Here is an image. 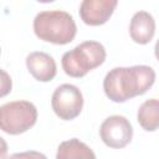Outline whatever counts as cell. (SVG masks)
<instances>
[{
	"label": "cell",
	"mask_w": 159,
	"mask_h": 159,
	"mask_svg": "<svg viewBox=\"0 0 159 159\" xmlns=\"http://www.w3.org/2000/svg\"><path fill=\"white\" fill-rule=\"evenodd\" d=\"M155 72L150 66L116 67L103 80L106 96L116 103H123L133 97L144 94L154 83Z\"/></svg>",
	"instance_id": "6da1fadb"
},
{
	"label": "cell",
	"mask_w": 159,
	"mask_h": 159,
	"mask_svg": "<svg viewBox=\"0 0 159 159\" xmlns=\"http://www.w3.org/2000/svg\"><path fill=\"white\" fill-rule=\"evenodd\" d=\"M35 35L46 42L55 45L70 43L77 32L76 22L66 11L50 10L41 11L34 19Z\"/></svg>",
	"instance_id": "7a4b0ae2"
},
{
	"label": "cell",
	"mask_w": 159,
	"mask_h": 159,
	"mask_svg": "<svg viewBox=\"0 0 159 159\" xmlns=\"http://www.w3.org/2000/svg\"><path fill=\"white\" fill-rule=\"evenodd\" d=\"M106 48L98 41H84L62 56V68L66 75L81 78L106 60Z\"/></svg>",
	"instance_id": "3957f363"
},
{
	"label": "cell",
	"mask_w": 159,
	"mask_h": 159,
	"mask_svg": "<svg viewBox=\"0 0 159 159\" xmlns=\"http://www.w3.org/2000/svg\"><path fill=\"white\" fill-rule=\"evenodd\" d=\"M37 109L29 101H14L0 107V129L7 134L17 135L35 125Z\"/></svg>",
	"instance_id": "277c9868"
},
{
	"label": "cell",
	"mask_w": 159,
	"mask_h": 159,
	"mask_svg": "<svg viewBox=\"0 0 159 159\" xmlns=\"http://www.w3.org/2000/svg\"><path fill=\"white\" fill-rule=\"evenodd\" d=\"M55 114L63 120H72L80 116L83 108V96L78 87L63 83L58 86L51 97Z\"/></svg>",
	"instance_id": "5b68a950"
},
{
	"label": "cell",
	"mask_w": 159,
	"mask_h": 159,
	"mask_svg": "<svg viewBox=\"0 0 159 159\" xmlns=\"http://www.w3.org/2000/svg\"><path fill=\"white\" fill-rule=\"evenodd\" d=\"M99 135L107 147L120 149L132 142L133 128L125 117L114 114L102 122Z\"/></svg>",
	"instance_id": "8992f818"
},
{
	"label": "cell",
	"mask_w": 159,
	"mask_h": 159,
	"mask_svg": "<svg viewBox=\"0 0 159 159\" xmlns=\"http://www.w3.org/2000/svg\"><path fill=\"white\" fill-rule=\"evenodd\" d=\"M117 4V0H83L80 5L81 20L89 26L103 25L112 16Z\"/></svg>",
	"instance_id": "52a82bcc"
},
{
	"label": "cell",
	"mask_w": 159,
	"mask_h": 159,
	"mask_svg": "<svg viewBox=\"0 0 159 159\" xmlns=\"http://www.w3.org/2000/svg\"><path fill=\"white\" fill-rule=\"evenodd\" d=\"M26 67L32 77L40 82L52 81L57 72L53 57L42 51L29 53L26 57Z\"/></svg>",
	"instance_id": "ba28073f"
},
{
	"label": "cell",
	"mask_w": 159,
	"mask_h": 159,
	"mask_svg": "<svg viewBox=\"0 0 159 159\" xmlns=\"http://www.w3.org/2000/svg\"><path fill=\"white\" fill-rule=\"evenodd\" d=\"M155 32V20L147 11H137L129 24V35L137 43L145 45L152 41Z\"/></svg>",
	"instance_id": "9c48e42d"
},
{
	"label": "cell",
	"mask_w": 159,
	"mask_h": 159,
	"mask_svg": "<svg viewBox=\"0 0 159 159\" xmlns=\"http://www.w3.org/2000/svg\"><path fill=\"white\" fill-rule=\"evenodd\" d=\"M56 159H96V154L86 143L72 138L58 145Z\"/></svg>",
	"instance_id": "30bf717a"
},
{
	"label": "cell",
	"mask_w": 159,
	"mask_h": 159,
	"mask_svg": "<svg viewBox=\"0 0 159 159\" xmlns=\"http://www.w3.org/2000/svg\"><path fill=\"white\" fill-rule=\"evenodd\" d=\"M158 112H159V102L158 99H147L145 102L142 103V106L138 109V122L140 127L144 130L148 132H154L158 128Z\"/></svg>",
	"instance_id": "8fae6325"
},
{
	"label": "cell",
	"mask_w": 159,
	"mask_h": 159,
	"mask_svg": "<svg viewBox=\"0 0 159 159\" xmlns=\"http://www.w3.org/2000/svg\"><path fill=\"white\" fill-rule=\"evenodd\" d=\"M12 88V81L10 75L0 68V98L7 96L11 92Z\"/></svg>",
	"instance_id": "7c38bea8"
},
{
	"label": "cell",
	"mask_w": 159,
	"mask_h": 159,
	"mask_svg": "<svg viewBox=\"0 0 159 159\" xmlns=\"http://www.w3.org/2000/svg\"><path fill=\"white\" fill-rule=\"evenodd\" d=\"M5 159H47V157L36 150H27L21 153H14Z\"/></svg>",
	"instance_id": "4fadbf2b"
},
{
	"label": "cell",
	"mask_w": 159,
	"mask_h": 159,
	"mask_svg": "<svg viewBox=\"0 0 159 159\" xmlns=\"http://www.w3.org/2000/svg\"><path fill=\"white\" fill-rule=\"evenodd\" d=\"M6 153H7V143L2 137H0V159H4Z\"/></svg>",
	"instance_id": "5bb4252c"
},
{
	"label": "cell",
	"mask_w": 159,
	"mask_h": 159,
	"mask_svg": "<svg viewBox=\"0 0 159 159\" xmlns=\"http://www.w3.org/2000/svg\"><path fill=\"white\" fill-rule=\"evenodd\" d=\"M0 52H1V50H0Z\"/></svg>",
	"instance_id": "9a60e30c"
}]
</instances>
